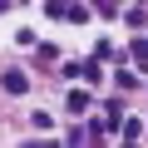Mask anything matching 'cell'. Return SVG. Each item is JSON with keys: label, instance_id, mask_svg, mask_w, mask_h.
Returning a JSON list of instances; mask_svg holds the SVG:
<instances>
[{"label": "cell", "instance_id": "cell-1", "mask_svg": "<svg viewBox=\"0 0 148 148\" xmlns=\"http://www.w3.org/2000/svg\"><path fill=\"white\" fill-rule=\"evenodd\" d=\"M5 89L10 94H25V74H5Z\"/></svg>", "mask_w": 148, "mask_h": 148}, {"label": "cell", "instance_id": "cell-2", "mask_svg": "<svg viewBox=\"0 0 148 148\" xmlns=\"http://www.w3.org/2000/svg\"><path fill=\"white\" fill-rule=\"evenodd\" d=\"M0 5H5V0H0Z\"/></svg>", "mask_w": 148, "mask_h": 148}]
</instances>
